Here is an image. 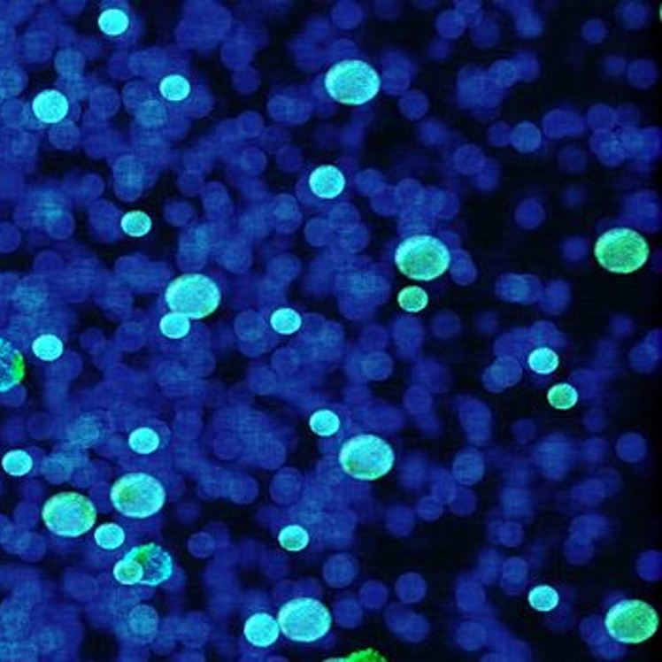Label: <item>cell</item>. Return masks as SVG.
Wrapping results in <instances>:
<instances>
[{
  "instance_id": "18",
  "label": "cell",
  "mask_w": 662,
  "mask_h": 662,
  "mask_svg": "<svg viewBox=\"0 0 662 662\" xmlns=\"http://www.w3.org/2000/svg\"><path fill=\"white\" fill-rule=\"evenodd\" d=\"M127 627H129L131 636L136 642L148 643L154 640V636L158 634V613L151 608H148V605H136V608L131 610L129 613Z\"/></svg>"
},
{
  "instance_id": "28",
  "label": "cell",
  "mask_w": 662,
  "mask_h": 662,
  "mask_svg": "<svg viewBox=\"0 0 662 662\" xmlns=\"http://www.w3.org/2000/svg\"><path fill=\"white\" fill-rule=\"evenodd\" d=\"M560 602L558 592L549 587V585H540L534 587L528 595V604L535 612H553Z\"/></svg>"
},
{
  "instance_id": "8",
  "label": "cell",
  "mask_w": 662,
  "mask_h": 662,
  "mask_svg": "<svg viewBox=\"0 0 662 662\" xmlns=\"http://www.w3.org/2000/svg\"><path fill=\"white\" fill-rule=\"evenodd\" d=\"M595 256L605 271L630 274L645 266L650 244L634 229L617 227L605 231L597 241Z\"/></svg>"
},
{
  "instance_id": "27",
  "label": "cell",
  "mask_w": 662,
  "mask_h": 662,
  "mask_svg": "<svg viewBox=\"0 0 662 662\" xmlns=\"http://www.w3.org/2000/svg\"><path fill=\"white\" fill-rule=\"evenodd\" d=\"M121 229L129 237H144L151 231V218L144 211H131L123 214Z\"/></svg>"
},
{
  "instance_id": "4",
  "label": "cell",
  "mask_w": 662,
  "mask_h": 662,
  "mask_svg": "<svg viewBox=\"0 0 662 662\" xmlns=\"http://www.w3.org/2000/svg\"><path fill=\"white\" fill-rule=\"evenodd\" d=\"M171 312H178L189 320H203L222 303L219 286L206 274L188 273L174 279L165 292Z\"/></svg>"
},
{
  "instance_id": "3",
  "label": "cell",
  "mask_w": 662,
  "mask_h": 662,
  "mask_svg": "<svg viewBox=\"0 0 662 662\" xmlns=\"http://www.w3.org/2000/svg\"><path fill=\"white\" fill-rule=\"evenodd\" d=\"M110 502L123 517L150 519L161 513L167 502V490L159 479L148 473H127L110 489Z\"/></svg>"
},
{
  "instance_id": "7",
  "label": "cell",
  "mask_w": 662,
  "mask_h": 662,
  "mask_svg": "<svg viewBox=\"0 0 662 662\" xmlns=\"http://www.w3.org/2000/svg\"><path fill=\"white\" fill-rule=\"evenodd\" d=\"M277 620L281 634L297 643H314L326 638L334 623L326 605L320 600L307 597L286 602Z\"/></svg>"
},
{
  "instance_id": "26",
  "label": "cell",
  "mask_w": 662,
  "mask_h": 662,
  "mask_svg": "<svg viewBox=\"0 0 662 662\" xmlns=\"http://www.w3.org/2000/svg\"><path fill=\"white\" fill-rule=\"evenodd\" d=\"M3 467H4V472L12 477H23L27 473H31L33 458H31V454L25 450H19V449L10 450L4 454Z\"/></svg>"
},
{
  "instance_id": "22",
  "label": "cell",
  "mask_w": 662,
  "mask_h": 662,
  "mask_svg": "<svg viewBox=\"0 0 662 662\" xmlns=\"http://www.w3.org/2000/svg\"><path fill=\"white\" fill-rule=\"evenodd\" d=\"M95 543L104 550H116L126 543V530L116 522L101 524V527L95 530Z\"/></svg>"
},
{
  "instance_id": "1",
  "label": "cell",
  "mask_w": 662,
  "mask_h": 662,
  "mask_svg": "<svg viewBox=\"0 0 662 662\" xmlns=\"http://www.w3.org/2000/svg\"><path fill=\"white\" fill-rule=\"evenodd\" d=\"M381 74L362 59L335 63L324 76L327 95L339 104L362 106L373 101L381 91Z\"/></svg>"
},
{
  "instance_id": "15",
  "label": "cell",
  "mask_w": 662,
  "mask_h": 662,
  "mask_svg": "<svg viewBox=\"0 0 662 662\" xmlns=\"http://www.w3.org/2000/svg\"><path fill=\"white\" fill-rule=\"evenodd\" d=\"M242 632H244V638L248 640V643H252L254 647H261V650H266V647H271L274 642L279 640L281 627H279V620L274 619L273 615L254 613V615L246 619Z\"/></svg>"
},
{
  "instance_id": "24",
  "label": "cell",
  "mask_w": 662,
  "mask_h": 662,
  "mask_svg": "<svg viewBox=\"0 0 662 662\" xmlns=\"http://www.w3.org/2000/svg\"><path fill=\"white\" fill-rule=\"evenodd\" d=\"M271 327L281 335H294L301 327V314L294 309H277L271 314Z\"/></svg>"
},
{
  "instance_id": "20",
  "label": "cell",
  "mask_w": 662,
  "mask_h": 662,
  "mask_svg": "<svg viewBox=\"0 0 662 662\" xmlns=\"http://www.w3.org/2000/svg\"><path fill=\"white\" fill-rule=\"evenodd\" d=\"M309 426L319 437H331L341 430V419L334 411L320 409L312 412V417L309 419Z\"/></svg>"
},
{
  "instance_id": "23",
  "label": "cell",
  "mask_w": 662,
  "mask_h": 662,
  "mask_svg": "<svg viewBox=\"0 0 662 662\" xmlns=\"http://www.w3.org/2000/svg\"><path fill=\"white\" fill-rule=\"evenodd\" d=\"M527 364L534 371V373L549 375V373H553V371L558 369L560 358L555 350H550L547 347H540V349H535V350L530 352Z\"/></svg>"
},
{
  "instance_id": "5",
  "label": "cell",
  "mask_w": 662,
  "mask_h": 662,
  "mask_svg": "<svg viewBox=\"0 0 662 662\" xmlns=\"http://www.w3.org/2000/svg\"><path fill=\"white\" fill-rule=\"evenodd\" d=\"M174 572L173 557L159 543L133 547L116 562L114 579L121 585L159 587L169 581Z\"/></svg>"
},
{
  "instance_id": "25",
  "label": "cell",
  "mask_w": 662,
  "mask_h": 662,
  "mask_svg": "<svg viewBox=\"0 0 662 662\" xmlns=\"http://www.w3.org/2000/svg\"><path fill=\"white\" fill-rule=\"evenodd\" d=\"M311 542L309 532L299 527V524H288L279 534V543L282 549L292 550V553H297V550H303Z\"/></svg>"
},
{
  "instance_id": "16",
  "label": "cell",
  "mask_w": 662,
  "mask_h": 662,
  "mask_svg": "<svg viewBox=\"0 0 662 662\" xmlns=\"http://www.w3.org/2000/svg\"><path fill=\"white\" fill-rule=\"evenodd\" d=\"M96 25H99V29L104 36L114 40H126L133 31L135 18L126 6H108L101 12Z\"/></svg>"
},
{
  "instance_id": "11",
  "label": "cell",
  "mask_w": 662,
  "mask_h": 662,
  "mask_svg": "<svg viewBox=\"0 0 662 662\" xmlns=\"http://www.w3.org/2000/svg\"><path fill=\"white\" fill-rule=\"evenodd\" d=\"M344 188H347V178L334 165H320V167H316L309 174V189L319 199H337L339 196H343Z\"/></svg>"
},
{
  "instance_id": "19",
  "label": "cell",
  "mask_w": 662,
  "mask_h": 662,
  "mask_svg": "<svg viewBox=\"0 0 662 662\" xmlns=\"http://www.w3.org/2000/svg\"><path fill=\"white\" fill-rule=\"evenodd\" d=\"M33 352H35V356L38 358V360H42V362H55V360H59V358L63 356L65 344H63V341L58 335L44 334V335H40V337L35 339Z\"/></svg>"
},
{
  "instance_id": "12",
  "label": "cell",
  "mask_w": 662,
  "mask_h": 662,
  "mask_svg": "<svg viewBox=\"0 0 662 662\" xmlns=\"http://www.w3.org/2000/svg\"><path fill=\"white\" fill-rule=\"evenodd\" d=\"M127 443L133 452L141 454V457H150V454H156L161 449L167 447L169 430H167V426L161 422L146 424V426L136 427V430L129 434Z\"/></svg>"
},
{
  "instance_id": "10",
  "label": "cell",
  "mask_w": 662,
  "mask_h": 662,
  "mask_svg": "<svg viewBox=\"0 0 662 662\" xmlns=\"http://www.w3.org/2000/svg\"><path fill=\"white\" fill-rule=\"evenodd\" d=\"M657 628L658 615L643 600H620L605 615V630L620 643H642L653 638Z\"/></svg>"
},
{
  "instance_id": "2",
  "label": "cell",
  "mask_w": 662,
  "mask_h": 662,
  "mask_svg": "<svg viewBox=\"0 0 662 662\" xmlns=\"http://www.w3.org/2000/svg\"><path fill=\"white\" fill-rule=\"evenodd\" d=\"M343 472L358 481H377L390 473L396 452L389 441L373 434H360L347 439L339 450Z\"/></svg>"
},
{
  "instance_id": "21",
  "label": "cell",
  "mask_w": 662,
  "mask_h": 662,
  "mask_svg": "<svg viewBox=\"0 0 662 662\" xmlns=\"http://www.w3.org/2000/svg\"><path fill=\"white\" fill-rule=\"evenodd\" d=\"M159 331L163 337L173 339V341L184 339L189 335V331H191V320L178 312H169L159 320Z\"/></svg>"
},
{
  "instance_id": "17",
  "label": "cell",
  "mask_w": 662,
  "mask_h": 662,
  "mask_svg": "<svg viewBox=\"0 0 662 662\" xmlns=\"http://www.w3.org/2000/svg\"><path fill=\"white\" fill-rule=\"evenodd\" d=\"M158 93L165 103H171L174 106L188 104L193 93H196V86H193V80L189 76L182 73H171L158 81Z\"/></svg>"
},
{
  "instance_id": "30",
  "label": "cell",
  "mask_w": 662,
  "mask_h": 662,
  "mask_svg": "<svg viewBox=\"0 0 662 662\" xmlns=\"http://www.w3.org/2000/svg\"><path fill=\"white\" fill-rule=\"evenodd\" d=\"M397 303L407 312H420L427 305V294L419 286H409L397 294Z\"/></svg>"
},
{
  "instance_id": "9",
  "label": "cell",
  "mask_w": 662,
  "mask_h": 662,
  "mask_svg": "<svg viewBox=\"0 0 662 662\" xmlns=\"http://www.w3.org/2000/svg\"><path fill=\"white\" fill-rule=\"evenodd\" d=\"M42 520L55 535L80 537L95 527L96 509L84 494L61 492L44 504Z\"/></svg>"
},
{
  "instance_id": "6",
  "label": "cell",
  "mask_w": 662,
  "mask_h": 662,
  "mask_svg": "<svg viewBox=\"0 0 662 662\" xmlns=\"http://www.w3.org/2000/svg\"><path fill=\"white\" fill-rule=\"evenodd\" d=\"M396 266L412 281L430 282L439 279L449 269L450 252L447 244L437 237H409L397 246Z\"/></svg>"
},
{
  "instance_id": "29",
  "label": "cell",
  "mask_w": 662,
  "mask_h": 662,
  "mask_svg": "<svg viewBox=\"0 0 662 662\" xmlns=\"http://www.w3.org/2000/svg\"><path fill=\"white\" fill-rule=\"evenodd\" d=\"M547 402L558 411H568L575 407V404L579 402V394L572 384L562 382V384H555L553 389L547 392Z\"/></svg>"
},
{
  "instance_id": "13",
  "label": "cell",
  "mask_w": 662,
  "mask_h": 662,
  "mask_svg": "<svg viewBox=\"0 0 662 662\" xmlns=\"http://www.w3.org/2000/svg\"><path fill=\"white\" fill-rule=\"evenodd\" d=\"M25 358L18 347L0 339V392H8L25 379Z\"/></svg>"
},
{
  "instance_id": "14",
  "label": "cell",
  "mask_w": 662,
  "mask_h": 662,
  "mask_svg": "<svg viewBox=\"0 0 662 662\" xmlns=\"http://www.w3.org/2000/svg\"><path fill=\"white\" fill-rule=\"evenodd\" d=\"M31 106L35 116L42 123H48V126L61 123L63 119H66L68 112H71V103L58 89H46L38 93Z\"/></svg>"
}]
</instances>
